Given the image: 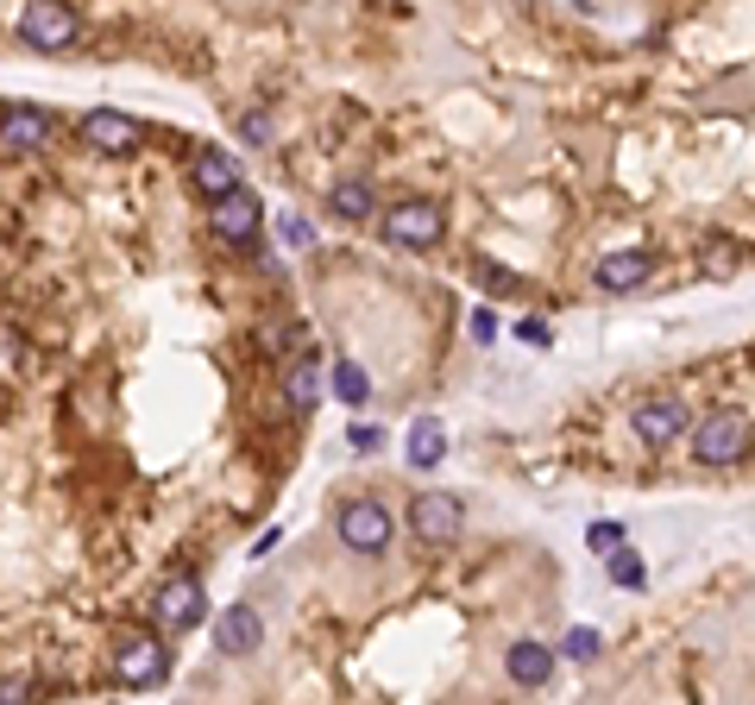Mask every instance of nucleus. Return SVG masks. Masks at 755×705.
<instances>
[{
	"label": "nucleus",
	"mask_w": 755,
	"mask_h": 705,
	"mask_svg": "<svg viewBox=\"0 0 755 705\" xmlns=\"http://www.w3.org/2000/svg\"><path fill=\"white\" fill-rule=\"evenodd\" d=\"M239 133H246L252 145H265V139H272V114H246L239 120Z\"/></svg>",
	"instance_id": "c85d7f7f"
},
{
	"label": "nucleus",
	"mask_w": 755,
	"mask_h": 705,
	"mask_svg": "<svg viewBox=\"0 0 755 705\" xmlns=\"http://www.w3.org/2000/svg\"><path fill=\"white\" fill-rule=\"evenodd\" d=\"M51 114L44 108H7L0 114V152H13V157H25V152H44L51 145Z\"/></svg>",
	"instance_id": "ddd939ff"
},
{
	"label": "nucleus",
	"mask_w": 755,
	"mask_h": 705,
	"mask_svg": "<svg viewBox=\"0 0 755 705\" xmlns=\"http://www.w3.org/2000/svg\"><path fill=\"white\" fill-rule=\"evenodd\" d=\"M328 208H334L340 221H353V227H359V221L378 215V190H371L366 176H340V183L328 190Z\"/></svg>",
	"instance_id": "f3484780"
},
{
	"label": "nucleus",
	"mask_w": 755,
	"mask_h": 705,
	"mask_svg": "<svg viewBox=\"0 0 755 705\" xmlns=\"http://www.w3.org/2000/svg\"><path fill=\"white\" fill-rule=\"evenodd\" d=\"M347 448H353V453H378V448H385V429H371V422H359V429L347 435Z\"/></svg>",
	"instance_id": "393cba45"
},
{
	"label": "nucleus",
	"mask_w": 755,
	"mask_h": 705,
	"mask_svg": "<svg viewBox=\"0 0 755 705\" xmlns=\"http://www.w3.org/2000/svg\"><path fill=\"white\" fill-rule=\"evenodd\" d=\"M328 385H334V397H340L347 410H359V403H371V378H366V366H353V359H334Z\"/></svg>",
	"instance_id": "6ab92c4d"
},
{
	"label": "nucleus",
	"mask_w": 755,
	"mask_h": 705,
	"mask_svg": "<svg viewBox=\"0 0 755 705\" xmlns=\"http://www.w3.org/2000/svg\"><path fill=\"white\" fill-rule=\"evenodd\" d=\"M503 674H510V686H523V693H542V686L554 681V648L523 636V643L503 648Z\"/></svg>",
	"instance_id": "4468645a"
},
{
	"label": "nucleus",
	"mask_w": 755,
	"mask_h": 705,
	"mask_svg": "<svg viewBox=\"0 0 755 705\" xmlns=\"http://www.w3.org/2000/svg\"><path fill=\"white\" fill-rule=\"evenodd\" d=\"M585 542H592V554H611L618 542H630V529H623V523H592V529H585Z\"/></svg>",
	"instance_id": "5701e85b"
},
{
	"label": "nucleus",
	"mask_w": 755,
	"mask_h": 705,
	"mask_svg": "<svg viewBox=\"0 0 755 705\" xmlns=\"http://www.w3.org/2000/svg\"><path fill=\"white\" fill-rule=\"evenodd\" d=\"M517 340H529V347H548V340H554V328H548V321H535V315H523V321H517Z\"/></svg>",
	"instance_id": "bb28decb"
},
{
	"label": "nucleus",
	"mask_w": 755,
	"mask_h": 705,
	"mask_svg": "<svg viewBox=\"0 0 755 705\" xmlns=\"http://www.w3.org/2000/svg\"><path fill=\"white\" fill-rule=\"evenodd\" d=\"M20 699H32V681L7 674V681H0V705H20Z\"/></svg>",
	"instance_id": "cd10ccee"
},
{
	"label": "nucleus",
	"mask_w": 755,
	"mask_h": 705,
	"mask_svg": "<svg viewBox=\"0 0 755 705\" xmlns=\"http://www.w3.org/2000/svg\"><path fill=\"white\" fill-rule=\"evenodd\" d=\"M114 674L126 686H164V674H171V648H164V636H157V630H120Z\"/></svg>",
	"instance_id": "20e7f679"
},
{
	"label": "nucleus",
	"mask_w": 755,
	"mask_h": 705,
	"mask_svg": "<svg viewBox=\"0 0 755 705\" xmlns=\"http://www.w3.org/2000/svg\"><path fill=\"white\" fill-rule=\"evenodd\" d=\"M20 44L25 51H70L76 44V13L63 7V0H25V13H20Z\"/></svg>",
	"instance_id": "6e6552de"
},
{
	"label": "nucleus",
	"mask_w": 755,
	"mask_h": 705,
	"mask_svg": "<svg viewBox=\"0 0 755 705\" xmlns=\"http://www.w3.org/2000/svg\"><path fill=\"white\" fill-rule=\"evenodd\" d=\"M334 535H340V549H347V554H359V561H378V554L397 542V517L385 510V498L359 491V498H347V504L334 510Z\"/></svg>",
	"instance_id": "f257e3e1"
},
{
	"label": "nucleus",
	"mask_w": 755,
	"mask_h": 705,
	"mask_svg": "<svg viewBox=\"0 0 755 705\" xmlns=\"http://www.w3.org/2000/svg\"><path fill=\"white\" fill-rule=\"evenodd\" d=\"M599 648H604V636L592 624H573L561 636V648H554V655H567V662H599Z\"/></svg>",
	"instance_id": "4be33fe9"
},
{
	"label": "nucleus",
	"mask_w": 755,
	"mask_h": 705,
	"mask_svg": "<svg viewBox=\"0 0 755 705\" xmlns=\"http://www.w3.org/2000/svg\"><path fill=\"white\" fill-rule=\"evenodd\" d=\"M409 529H416L422 549H453L460 529H466V504L453 491H422V498L409 504Z\"/></svg>",
	"instance_id": "0eeeda50"
},
{
	"label": "nucleus",
	"mask_w": 755,
	"mask_h": 705,
	"mask_svg": "<svg viewBox=\"0 0 755 705\" xmlns=\"http://www.w3.org/2000/svg\"><path fill=\"white\" fill-rule=\"evenodd\" d=\"M208 227L214 239H227V246H252L258 239V227H265V202L252 196L246 183H233V190H221V196H208Z\"/></svg>",
	"instance_id": "423d86ee"
},
{
	"label": "nucleus",
	"mask_w": 755,
	"mask_h": 705,
	"mask_svg": "<svg viewBox=\"0 0 755 705\" xmlns=\"http://www.w3.org/2000/svg\"><path fill=\"white\" fill-rule=\"evenodd\" d=\"M604 568H611V580H618L623 592H642V580H649V568H642V554L630 549V542H618V549L604 554Z\"/></svg>",
	"instance_id": "412c9836"
},
{
	"label": "nucleus",
	"mask_w": 755,
	"mask_h": 705,
	"mask_svg": "<svg viewBox=\"0 0 755 705\" xmlns=\"http://www.w3.org/2000/svg\"><path fill=\"white\" fill-rule=\"evenodd\" d=\"M698 265H705V277H736L743 272V239H705V253H698Z\"/></svg>",
	"instance_id": "aec40b11"
},
{
	"label": "nucleus",
	"mask_w": 755,
	"mask_h": 705,
	"mask_svg": "<svg viewBox=\"0 0 755 705\" xmlns=\"http://www.w3.org/2000/svg\"><path fill=\"white\" fill-rule=\"evenodd\" d=\"M686 448H693L698 467H736L743 453H749V422L736 410H712V416H698V422H686Z\"/></svg>",
	"instance_id": "7ed1b4c3"
},
{
	"label": "nucleus",
	"mask_w": 755,
	"mask_h": 705,
	"mask_svg": "<svg viewBox=\"0 0 755 705\" xmlns=\"http://www.w3.org/2000/svg\"><path fill=\"white\" fill-rule=\"evenodd\" d=\"M472 340H479V347L484 340H498V315L491 309H472Z\"/></svg>",
	"instance_id": "c756f323"
},
{
	"label": "nucleus",
	"mask_w": 755,
	"mask_h": 705,
	"mask_svg": "<svg viewBox=\"0 0 755 705\" xmlns=\"http://www.w3.org/2000/svg\"><path fill=\"white\" fill-rule=\"evenodd\" d=\"M322 385H328V378H322V359H315V352L290 359V366H284V410L309 416L315 403H322Z\"/></svg>",
	"instance_id": "2eb2a0df"
},
{
	"label": "nucleus",
	"mask_w": 755,
	"mask_h": 705,
	"mask_svg": "<svg viewBox=\"0 0 755 705\" xmlns=\"http://www.w3.org/2000/svg\"><path fill=\"white\" fill-rule=\"evenodd\" d=\"M233 183H239V157H233L227 145H202V152H195V190H202V196H221Z\"/></svg>",
	"instance_id": "dca6fc26"
},
{
	"label": "nucleus",
	"mask_w": 755,
	"mask_h": 705,
	"mask_svg": "<svg viewBox=\"0 0 755 705\" xmlns=\"http://www.w3.org/2000/svg\"><path fill=\"white\" fill-rule=\"evenodd\" d=\"M441 460H447L441 416H416V422H409V467H441Z\"/></svg>",
	"instance_id": "a211bd4d"
},
{
	"label": "nucleus",
	"mask_w": 755,
	"mask_h": 705,
	"mask_svg": "<svg viewBox=\"0 0 755 705\" xmlns=\"http://www.w3.org/2000/svg\"><path fill=\"white\" fill-rule=\"evenodd\" d=\"M686 422H693V410H686V397H674V391L642 397L636 410H630V429H636L642 448H680Z\"/></svg>",
	"instance_id": "39448f33"
},
{
	"label": "nucleus",
	"mask_w": 755,
	"mask_h": 705,
	"mask_svg": "<svg viewBox=\"0 0 755 705\" xmlns=\"http://www.w3.org/2000/svg\"><path fill=\"white\" fill-rule=\"evenodd\" d=\"M378 234H385V246H397V253H428V246L447 239V215H441L435 196H404L378 215Z\"/></svg>",
	"instance_id": "f03ea898"
},
{
	"label": "nucleus",
	"mask_w": 755,
	"mask_h": 705,
	"mask_svg": "<svg viewBox=\"0 0 755 705\" xmlns=\"http://www.w3.org/2000/svg\"><path fill=\"white\" fill-rule=\"evenodd\" d=\"M599 290L604 296H630V290H642L649 277H655V253H642V246H623V253H604L599 258Z\"/></svg>",
	"instance_id": "9b49d317"
},
{
	"label": "nucleus",
	"mask_w": 755,
	"mask_h": 705,
	"mask_svg": "<svg viewBox=\"0 0 755 705\" xmlns=\"http://www.w3.org/2000/svg\"><path fill=\"white\" fill-rule=\"evenodd\" d=\"M214 643H221V655H233V662L258 655V648H265V617H258V605H227L221 611Z\"/></svg>",
	"instance_id": "f8f14e48"
},
{
	"label": "nucleus",
	"mask_w": 755,
	"mask_h": 705,
	"mask_svg": "<svg viewBox=\"0 0 755 705\" xmlns=\"http://www.w3.org/2000/svg\"><path fill=\"white\" fill-rule=\"evenodd\" d=\"M152 617L164 630H176V636H183V630H195L202 617H208V592H202V580H195V573L164 580V586H157V599H152Z\"/></svg>",
	"instance_id": "1a4fd4ad"
},
{
	"label": "nucleus",
	"mask_w": 755,
	"mask_h": 705,
	"mask_svg": "<svg viewBox=\"0 0 755 705\" xmlns=\"http://www.w3.org/2000/svg\"><path fill=\"white\" fill-rule=\"evenodd\" d=\"M76 133H82V145H89V152L120 157V152H133V145H139V120H126L120 108H89Z\"/></svg>",
	"instance_id": "9d476101"
},
{
	"label": "nucleus",
	"mask_w": 755,
	"mask_h": 705,
	"mask_svg": "<svg viewBox=\"0 0 755 705\" xmlns=\"http://www.w3.org/2000/svg\"><path fill=\"white\" fill-rule=\"evenodd\" d=\"M479 284H491V290H517V272H503V265L479 258Z\"/></svg>",
	"instance_id": "a878e982"
},
{
	"label": "nucleus",
	"mask_w": 755,
	"mask_h": 705,
	"mask_svg": "<svg viewBox=\"0 0 755 705\" xmlns=\"http://www.w3.org/2000/svg\"><path fill=\"white\" fill-rule=\"evenodd\" d=\"M277 234L290 239V246H315V227L303 215H284V221H277Z\"/></svg>",
	"instance_id": "b1692460"
}]
</instances>
